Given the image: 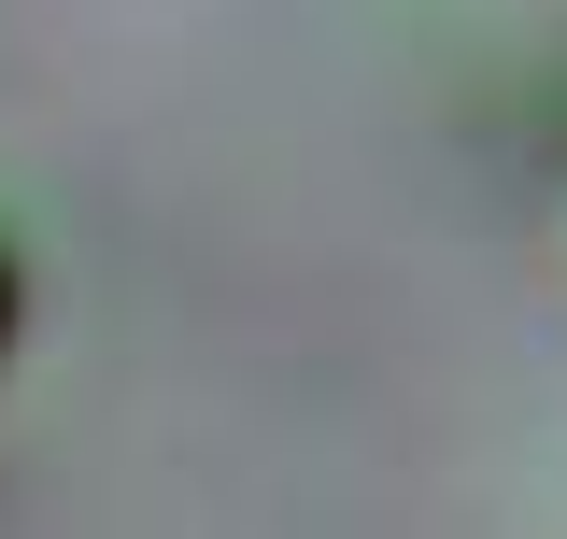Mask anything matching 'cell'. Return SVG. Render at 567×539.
Returning a JSON list of instances; mask_svg holds the SVG:
<instances>
[{
  "instance_id": "1",
  "label": "cell",
  "mask_w": 567,
  "mask_h": 539,
  "mask_svg": "<svg viewBox=\"0 0 567 539\" xmlns=\"http://www.w3.org/2000/svg\"><path fill=\"white\" fill-rule=\"evenodd\" d=\"M14 313H29V242H14V213H0V340H14Z\"/></svg>"
}]
</instances>
